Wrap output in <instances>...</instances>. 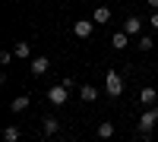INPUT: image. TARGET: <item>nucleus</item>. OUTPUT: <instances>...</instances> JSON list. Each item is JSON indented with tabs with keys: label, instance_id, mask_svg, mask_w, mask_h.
I'll list each match as a JSON object with an SVG mask.
<instances>
[{
	"label": "nucleus",
	"instance_id": "1",
	"mask_svg": "<svg viewBox=\"0 0 158 142\" xmlns=\"http://www.w3.org/2000/svg\"><path fill=\"white\" fill-rule=\"evenodd\" d=\"M104 92H108L111 98H120L123 95V76L117 70H108L104 73Z\"/></svg>",
	"mask_w": 158,
	"mask_h": 142
},
{
	"label": "nucleus",
	"instance_id": "2",
	"mask_svg": "<svg viewBox=\"0 0 158 142\" xmlns=\"http://www.w3.org/2000/svg\"><path fill=\"white\" fill-rule=\"evenodd\" d=\"M54 108H60V104H67V98H70V88L63 85V82H57V85H51L48 88V95H44Z\"/></svg>",
	"mask_w": 158,
	"mask_h": 142
},
{
	"label": "nucleus",
	"instance_id": "3",
	"mask_svg": "<svg viewBox=\"0 0 158 142\" xmlns=\"http://www.w3.org/2000/svg\"><path fill=\"white\" fill-rule=\"evenodd\" d=\"M158 123V108H146V114L139 117V133L146 136V133H152V126Z\"/></svg>",
	"mask_w": 158,
	"mask_h": 142
},
{
	"label": "nucleus",
	"instance_id": "4",
	"mask_svg": "<svg viewBox=\"0 0 158 142\" xmlns=\"http://www.w3.org/2000/svg\"><path fill=\"white\" fill-rule=\"evenodd\" d=\"M48 70H51V60H48L44 54H41V57H32V60H29V73H32V76H44Z\"/></svg>",
	"mask_w": 158,
	"mask_h": 142
},
{
	"label": "nucleus",
	"instance_id": "5",
	"mask_svg": "<svg viewBox=\"0 0 158 142\" xmlns=\"http://www.w3.org/2000/svg\"><path fill=\"white\" fill-rule=\"evenodd\" d=\"M92 32H95V22H92V19H76L73 22V35L76 38H89Z\"/></svg>",
	"mask_w": 158,
	"mask_h": 142
},
{
	"label": "nucleus",
	"instance_id": "6",
	"mask_svg": "<svg viewBox=\"0 0 158 142\" xmlns=\"http://www.w3.org/2000/svg\"><path fill=\"white\" fill-rule=\"evenodd\" d=\"M13 54H16L19 60H32V44L29 41H16L13 44Z\"/></svg>",
	"mask_w": 158,
	"mask_h": 142
},
{
	"label": "nucleus",
	"instance_id": "7",
	"mask_svg": "<svg viewBox=\"0 0 158 142\" xmlns=\"http://www.w3.org/2000/svg\"><path fill=\"white\" fill-rule=\"evenodd\" d=\"M139 101H142V108H155V101H158V92L146 85V88L139 92Z\"/></svg>",
	"mask_w": 158,
	"mask_h": 142
},
{
	"label": "nucleus",
	"instance_id": "8",
	"mask_svg": "<svg viewBox=\"0 0 158 142\" xmlns=\"http://www.w3.org/2000/svg\"><path fill=\"white\" fill-rule=\"evenodd\" d=\"M123 32H127V35H139V32H142V19H139V16H130V19L123 22Z\"/></svg>",
	"mask_w": 158,
	"mask_h": 142
},
{
	"label": "nucleus",
	"instance_id": "9",
	"mask_svg": "<svg viewBox=\"0 0 158 142\" xmlns=\"http://www.w3.org/2000/svg\"><path fill=\"white\" fill-rule=\"evenodd\" d=\"M57 130H60V120H57V117H44V120H41V133H44V136H54Z\"/></svg>",
	"mask_w": 158,
	"mask_h": 142
},
{
	"label": "nucleus",
	"instance_id": "10",
	"mask_svg": "<svg viewBox=\"0 0 158 142\" xmlns=\"http://www.w3.org/2000/svg\"><path fill=\"white\" fill-rule=\"evenodd\" d=\"M79 98H82V101H95V98H98V88H95V85H89V82H85V85H79Z\"/></svg>",
	"mask_w": 158,
	"mask_h": 142
},
{
	"label": "nucleus",
	"instance_id": "11",
	"mask_svg": "<svg viewBox=\"0 0 158 142\" xmlns=\"http://www.w3.org/2000/svg\"><path fill=\"white\" fill-rule=\"evenodd\" d=\"M108 19H111V10H108V6H95V16H92V22H95V25H104Z\"/></svg>",
	"mask_w": 158,
	"mask_h": 142
},
{
	"label": "nucleus",
	"instance_id": "12",
	"mask_svg": "<svg viewBox=\"0 0 158 142\" xmlns=\"http://www.w3.org/2000/svg\"><path fill=\"white\" fill-rule=\"evenodd\" d=\"M111 136H114V123H111V120H101V123H98V139L108 142Z\"/></svg>",
	"mask_w": 158,
	"mask_h": 142
},
{
	"label": "nucleus",
	"instance_id": "13",
	"mask_svg": "<svg viewBox=\"0 0 158 142\" xmlns=\"http://www.w3.org/2000/svg\"><path fill=\"white\" fill-rule=\"evenodd\" d=\"M25 108H29V95H19V98L10 101V111H13V114H19V111H25Z\"/></svg>",
	"mask_w": 158,
	"mask_h": 142
},
{
	"label": "nucleus",
	"instance_id": "14",
	"mask_svg": "<svg viewBox=\"0 0 158 142\" xmlns=\"http://www.w3.org/2000/svg\"><path fill=\"white\" fill-rule=\"evenodd\" d=\"M111 44H114L117 51H123V47L130 44V35H127V32H114V38H111Z\"/></svg>",
	"mask_w": 158,
	"mask_h": 142
},
{
	"label": "nucleus",
	"instance_id": "15",
	"mask_svg": "<svg viewBox=\"0 0 158 142\" xmlns=\"http://www.w3.org/2000/svg\"><path fill=\"white\" fill-rule=\"evenodd\" d=\"M19 136H22L19 126H6L3 130V142H19Z\"/></svg>",
	"mask_w": 158,
	"mask_h": 142
},
{
	"label": "nucleus",
	"instance_id": "16",
	"mask_svg": "<svg viewBox=\"0 0 158 142\" xmlns=\"http://www.w3.org/2000/svg\"><path fill=\"white\" fill-rule=\"evenodd\" d=\"M139 47H142V51H152V47H155V38H152V35H142V38H139Z\"/></svg>",
	"mask_w": 158,
	"mask_h": 142
},
{
	"label": "nucleus",
	"instance_id": "17",
	"mask_svg": "<svg viewBox=\"0 0 158 142\" xmlns=\"http://www.w3.org/2000/svg\"><path fill=\"white\" fill-rule=\"evenodd\" d=\"M13 57H16V54H13V51H0V63H3V67H6V63H10Z\"/></svg>",
	"mask_w": 158,
	"mask_h": 142
},
{
	"label": "nucleus",
	"instance_id": "18",
	"mask_svg": "<svg viewBox=\"0 0 158 142\" xmlns=\"http://www.w3.org/2000/svg\"><path fill=\"white\" fill-rule=\"evenodd\" d=\"M149 25H152V29L158 32V10H155V13H152V16H149Z\"/></svg>",
	"mask_w": 158,
	"mask_h": 142
},
{
	"label": "nucleus",
	"instance_id": "19",
	"mask_svg": "<svg viewBox=\"0 0 158 142\" xmlns=\"http://www.w3.org/2000/svg\"><path fill=\"white\" fill-rule=\"evenodd\" d=\"M149 6H152V10H158V0H149Z\"/></svg>",
	"mask_w": 158,
	"mask_h": 142
}]
</instances>
